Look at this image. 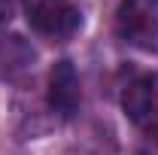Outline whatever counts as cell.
I'll return each mask as SVG.
<instances>
[{"label": "cell", "mask_w": 158, "mask_h": 155, "mask_svg": "<svg viewBox=\"0 0 158 155\" xmlns=\"http://www.w3.org/2000/svg\"><path fill=\"white\" fill-rule=\"evenodd\" d=\"M37 61V49L19 34H0V79H19Z\"/></svg>", "instance_id": "cell-5"}, {"label": "cell", "mask_w": 158, "mask_h": 155, "mask_svg": "<svg viewBox=\"0 0 158 155\" xmlns=\"http://www.w3.org/2000/svg\"><path fill=\"white\" fill-rule=\"evenodd\" d=\"M31 31L46 40H70L82 27V9L73 0H24Z\"/></svg>", "instance_id": "cell-1"}, {"label": "cell", "mask_w": 158, "mask_h": 155, "mask_svg": "<svg viewBox=\"0 0 158 155\" xmlns=\"http://www.w3.org/2000/svg\"><path fill=\"white\" fill-rule=\"evenodd\" d=\"M116 34L134 49H158V0H118Z\"/></svg>", "instance_id": "cell-2"}, {"label": "cell", "mask_w": 158, "mask_h": 155, "mask_svg": "<svg viewBox=\"0 0 158 155\" xmlns=\"http://www.w3.org/2000/svg\"><path fill=\"white\" fill-rule=\"evenodd\" d=\"M15 15V0H0V27H6Z\"/></svg>", "instance_id": "cell-6"}, {"label": "cell", "mask_w": 158, "mask_h": 155, "mask_svg": "<svg viewBox=\"0 0 158 155\" xmlns=\"http://www.w3.org/2000/svg\"><path fill=\"white\" fill-rule=\"evenodd\" d=\"M122 110L146 137L158 140V73H137L122 88Z\"/></svg>", "instance_id": "cell-3"}, {"label": "cell", "mask_w": 158, "mask_h": 155, "mask_svg": "<svg viewBox=\"0 0 158 155\" xmlns=\"http://www.w3.org/2000/svg\"><path fill=\"white\" fill-rule=\"evenodd\" d=\"M79 76H76V67L73 61L61 58L52 64L49 70V107L52 113H58L61 119H73L79 113Z\"/></svg>", "instance_id": "cell-4"}]
</instances>
